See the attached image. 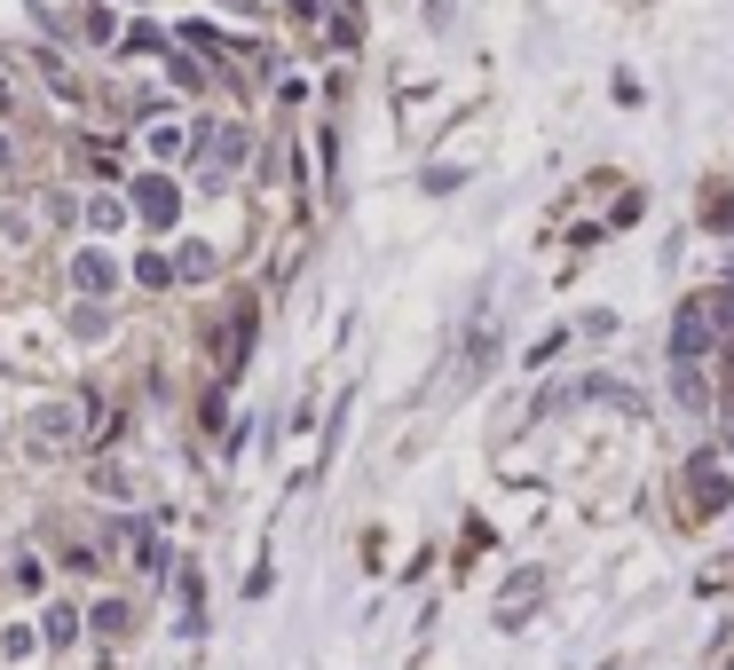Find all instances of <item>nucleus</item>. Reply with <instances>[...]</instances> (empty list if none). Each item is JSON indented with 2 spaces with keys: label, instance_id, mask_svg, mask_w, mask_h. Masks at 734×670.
<instances>
[{
  "label": "nucleus",
  "instance_id": "nucleus-1",
  "mask_svg": "<svg viewBox=\"0 0 734 670\" xmlns=\"http://www.w3.org/2000/svg\"><path fill=\"white\" fill-rule=\"evenodd\" d=\"M719 324H734V284H726V292H703V300H687V308H679V324H672V355H679V363L711 355Z\"/></svg>",
  "mask_w": 734,
  "mask_h": 670
},
{
  "label": "nucleus",
  "instance_id": "nucleus-2",
  "mask_svg": "<svg viewBox=\"0 0 734 670\" xmlns=\"http://www.w3.org/2000/svg\"><path fill=\"white\" fill-rule=\"evenodd\" d=\"M687 505L695 513H726L734 505V474L719 465V450H695L687 458Z\"/></svg>",
  "mask_w": 734,
  "mask_h": 670
},
{
  "label": "nucleus",
  "instance_id": "nucleus-3",
  "mask_svg": "<svg viewBox=\"0 0 734 670\" xmlns=\"http://www.w3.org/2000/svg\"><path fill=\"white\" fill-rule=\"evenodd\" d=\"M72 434H80V418H72V402H40V411L24 418V450H32V458H56L63 442H72Z\"/></svg>",
  "mask_w": 734,
  "mask_h": 670
},
{
  "label": "nucleus",
  "instance_id": "nucleus-4",
  "mask_svg": "<svg viewBox=\"0 0 734 670\" xmlns=\"http://www.w3.org/2000/svg\"><path fill=\"white\" fill-rule=\"evenodd\" d=\"M175 206H182V197H175V182H158V174H143V182H135V214H143L151 229H166V221H175Z\"/></svg>",
  "mask_w": 734,
  "mask_h": 670
},
{
  "label": "nucleus",
  "instance_id": "nucleus-5",
  "mask_svg": "<svg viewBox=\"0 0 734 670\" xmlns=\"http://www.w3.org/2000/svg\"><path fill=\"white\" fill-rule=\"evenodd\" d=\"M72 284H80L87 300H95V292H111V284H119V268H111V253H80V260H72Z\"/></svg>",
  "mask_w": 734,
  "mask_h": 670
},
{
  "label": "nucleus",
  "instance_id": "nucleus-6",
  "mask_svg": "<svg viewBox=\"0 0 734 670\" xmlns=\"http://www.w3.org/2000/svg\"><path fill=\"white\" fill-rule=\"evenodd\" d=\"M238 158H245V134H238V126H221L214 143H206V174H229Z\"/></svg>",
  "mask_w": 734,
  "mask_h": 670
},
{
  "label": "nucleus",
  "instance_id": "nucleus-7",
  "mask_svg": "<svg viewBox=\"0 0 734 670\" xmlns=\"http://www.w3.org/2000/svg\"><path fill=\"white\" fill-rule=\"evenodd\" d=\"M48 639L72 647V639H80V616H72V608H48Z\"/></svg>",
  "mask_w": 734,
  "mask_h": 670
},
{
  "label": "nucleus",
  "instance_id": "nucleus-8",
  "mask_svg": "<svg viewBox=\"0 0 734 670\" xmlns=\"http://www.w3.org/2000/svg\"><path fill=\"white\" fill-rule=\"evenodd\" d=\"M175 268H182V277H214V253H206V245H182Z\"/></svg>",
  "mask_w": 734,
  "mask_h": 670
},
{
  "label": "nucleus",
  "instance_id": "nucleus-9",
  "mask_svg": "<svg viewBox=\"0 0 734 670\" xmlns=\"http://www.w3.org/2000/svg\"><path fill=\"white\" fill-rule=\"evenodd\" d=\"M87 221H95V229H119V221H127V206H119V197H95V214H87Z\"/></svg>",
  "mask_w": 734,
  "mask_h": 670
},
{
  "label": "nucleus",
  "instance_id": "nucleus-10",
  "mask_svg": "<svg viewBox=\"0 0 734 670\" xmlns=\"http://www.w3.org/2000/svg\"><path fill=\"white\" fill-rule=\"evenodd\" d=\"M95 631H127V599H104V608H95Z\"/></svg>",
  "mask_w": 734,
  "mask_h": 670
},
{
  "label": "nucleus",
  "instance_id": "nucleus-11",
  "mask_svg": "<svg viewBox=\"0 0 734 670\" xmlns=\"http://www.w3.org/2000/svg\"><path fill=\"white\" fill-rule=\"evenodd\" d=\"M719 458H734V411H726V450H719Z\"/></svg>",
  "mask_w": 734,
  "mask_h": 670
},
{
  "label": "nucleus",
  "instance_id": "nucleus-12",
  "mask_svg": "<svg viewBox=\"0 0 734 670\" xmlns=\"http://www.w3.org/2000/svg\"><path fill=\"white\" fill-rule=\"evenodd\" d=\"M0 174H9V134H0Z\"/></svg>",
  "mask_w": 734,
  "mask_h": 670
}]
</instances>
